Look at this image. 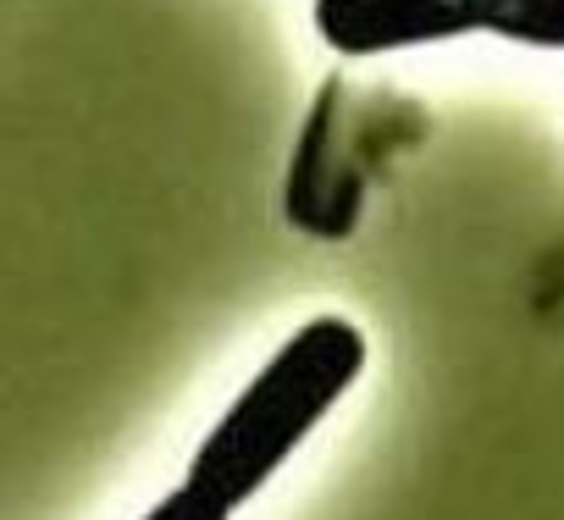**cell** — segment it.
<instances>
[{
  "instance_id": "obj_1",
  "label": "cell",
  "mask_w": 564,
  "mask_h": 520,
  "mask_svg": "<svg viewBox=\"0 0 564 520\" xmlns=\"http://www.w3.org/2000/svg\"><path fill=\"white\" fill-rule=\"evenodd\" d=\"M366 360H371V344L349 316L305 322L243 382V393L221 410V421L199 437L188 459V487L216 498L227 514L249 503L344 404V393L366 377Z\"/></svg>"
},
{
  "instance_id": "obj_2",
  "label": "cell",
  "mask_w": 564,
  "mask_h": 520,
  "mask_svg": "<svg viewBox=\"0 0 564 520\" xmlns=\"http://www.w3.org/2000/svg\"><path fill=\"white\" fill-rule=\"evenodd\" d=\"M311 18L322 45L349 62L470 34L525 51H564V0H316Z\"/></svg>"
},
{
  "instance_id": "obj_3",
  "label": "cell",
  "mask_w": 564,
  "mask_h": 520,
  "mask_svg": "<svg viewBox=\"0 0 564 520\" xmlns=\"http://www.w3.org/2000/svg\"><path fill=\"white\" fill-rule=\"evenodd\" d=\"M139 520H227V509H221L216 498H205L199 487L183 481V487H172L166 498H155Z\"/></svg>"
}]
</instances>
